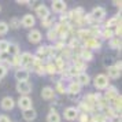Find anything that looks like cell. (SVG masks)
Returning a JSON list of instances; mask_svg holds the SVG:
<instances>
[{
	"label": "cell",
	"mask_w": 122,
	"mask_h": 122,
	"mask_svg": "<svg viewBox=\"0 0 122 122\" xmlns=\"http://www.w3.org/2000/svg\"><path fill=\"white\" fill-rule=\"evenodd\" d=\"M93 84L96 89H106L108 86V77L106 74H97L93 80Z\"/></svg>",
	"instance_id": "cell-1"
},
{
	"label": "cell",
	"mask_w": 122,
	"mask_h": 122,
	"mask_svg": "<svg viewBox=\"0 0 122 122\" xmlns=\"http://www.w3.org/2000/svg\"><path fill=\"white\" fill-rule=\"evenodd\" d=\"M34 58H36V56L32 55L30 52H23L22 55L19 56V65H21V66L25 69V67H28V66H30V65H33Z\"/></svg>",
	"instance_id": "cell-2"
},
{
	"label": "cell",
	"mask_w": 122,
	"mask_h": 122,
	"mask_svg": "<svg viewBox=\"0 0 122 122\" xmlns=\"http://www.w3.org/2000/svg\"><path fill=\"white\" fill-rule=\"evenodd\" d=\"M17 92H19L22 96H28V93L32 92V84L29 82V81L17 82Z\"/></svg>",
	"instance_id": "cell-3"
},
{
	"label": "cell",
	"mask_w": 122,
	"mask_h": 122,
	"mask_svg": "<svg viewBox=\"0 0 122 122\" xmlns=\"http://www.w3.org/2000/svg\"><path fill=\"white\" fill-rule=\"evenodd\" d=\"M91 17L93 18L96 22H99V21H103L106 18V10L103 7H95L93 10H92V14H91Z\"/></svg>",
	"instance_id": "cell-4"
},
{
	"label": "cell",
	"mask_w": 122,
	"mask_h": 122,
	"mask_svg": "<svg viewBox=\"0 0 122 122\" xmlns=\"http://www.w3.org/2000/svg\"><path fill=\"white\" fill-rule=\"evenodd\" d=\"M63 117H65V119H67V121H76L77 117H78V110L76 107H67V108H65Z\"/></svg>",
	"instance_id": "cell-5"
},
{
	"label": "cell",
	"mask_w": 122,
	"mask_h": 122,
	"mask_svg": "<svg viewBox=\"0 0 122 122\" xmlns=\"http://www.w3.org/2000/svg\"><path fill=\"white\" fill-rule=\"evenodd\" d=\"M29 76H30V71H29L28 69H18L15 74H14V77L17 80L18 82H21V81H28L29 80Z\"/></svg>",
	"instance_id": "cell-6"
},
{
	"label": "cell",
	"mask_w": 122,
	"mask_h": 122,
	"mask_svg": "<svg viewBox=\"0 0 122 122\" xmlns=\"http://www.w3.org/2000/svg\"><path fill=\"white\" fill-rule=\"evenodd\" d=\"M100 47H102L100 41L95 37H89L85 40V50H100Z\"/></svg>",
	"instance_id": "cell-7"
},
{
	"label": "cell",
	"mask_w": 122,
	"mask_h": 122,
	"mask_svg": "<svg viewBox=\"0 0 122 122\" xmlns=\"http://www.w3.org/2000/svg\"><path fill=\"white\" fill-rule=\"evenodd\" d=\"M66 7H67V6H66V3H65L63 0H54V1H52V4H51L52 11H54V12H58V14L65 12Z\"/></svg>",
	"instance_id": "cell-8"
},
{
	"label": "cell",
	"mask_w": 122,
	"mask_h": 122,
	"mask_svg": "<svg viewBox=\"0 0 122 122\" xmlns=\"http://www.w3.org/2000/svg\"><path fill=\"white\" fill-rule=\"evenodd\" d=\"M1 108L3 110H6V111H8V110H12L14 108V106H15V100L12 99L11 96H6V97H3L1 99Z\"/></svg>",
	"instance_id": "cell-9"
},
{
	"label": "cell",
	"mask_w": 122,
	"mask_h": 122,
	"mask_svg": "<svg viewBox=\"0 0 122 122\" xmlns=\"http://www.w3.org/2000/svg\"><path fill=\"white\" fill-rule=\"evenodd\" d=\"M41 39H43L41 32H40V30H37V29H33V30L28 34V40L32 43V44H37V43H40V41H41Z\"/></svg>",
	"instance_id": "cell-10"
},
{
	"label": "cell",
	"mask_w": 122,
	"mask_h": 122,
	"mask_svg": "<svg viewBox=\"0 0 122 122\" xmlns=\"http://www.w3.org/2000/svg\"><path fill=\"white\" fill-rule=\"evenodd\" d=\"M18 106L19 108L22 110H28V108H32V99L29 96H21L18 99Z\"/></svg>",
	"instance_id": "cell-11"
},
{
	"label": "cell",
	"mask_w": 122,
	"mask_h": 122,
	"mask_svg": "<svg viewBox=\"0 0 122 122\" xmlns=\"http://www.w3.org/2000/svg\"><path fill=\"white\" fill-rule=\"evenodd\" d=\"M36 14H37V17L41 18V19H44V18H47L48 15H51L50 8L45 6V4H40V6L36 7Z\"/></svg>",
	"instance_id": "cell-12"
},
{
	"label": "cell",
	"mask_w": 122,
	"mask_h": 122,
	"mask_svg": "<svg viewBox=\"0 0 122 122\" xmlns=\"http://www.w3.org/2000/svg\"><path fill=\"white\" fill-rule=\"evenodd\" d=\"M76 82L80 85V86H84V85H88L89 82H91V77H89L86 73L81 71L80 74H78L77 77H76Z\"/></svg>",
	"instance_id": "cell-13"
},
{
	"label": "cell",
	"mask_w": 122,
	"mask_h": 122,
	"mask_svg": "<svg viewBox=\"0 0 122 122\" xmlns=\"http://www.w3.org/2000/svg\"><path fill=\"white\" fill-rule=\"evenodd\" d=\"M21 23H22L23 28H33L34 23H36V18H34L32 14H26V15L22 18Z\"/></svg>",
	"instance_id": "cell-14"
},
{
	"label": "cell",
	"mask_w": 122,
	"mask_h": 122,
	"mask_svg": "<svg viewBox=\"0 0 122 122\" xmlns=\"http://www.w3.org/2000/svg\"><path fill=\"white\" fill-rule=\"evenodd\" d=\"M22 117H23L25 121L30 122V121H34V119L37 118V112H36V110L32 107V108H28V110H23Z\"/></svg>",
	"instance_id": "cell-15"
},
{
	"label": "cell",
	"mask_w": 122,
	"mask_h": 122,
	"mask_svg": "<svg viewBox=\"0 0 122 122\" xmlns=\"http://www.w3.org/2000/svg\"><path fill=\"white\" fill-rule=\"evenodd\" d=\"M106 89H107V91H106V100H107V102H112L115 97L119 96L118 92H117L115 86H107Z\"/></svg>",
	"instance_id": "cell-16"
},
{
	"label": "cell",
	"mask_w": 122,
	"mask_h": 122,
	"mask_svg": "<svg viewBox=\"0 0 122 122\" xmlns=\"http://www.w3.org/2000/svg\"><path fill=\"white\" fill-rule=\"evenodd\" d=\"M54 96H55V89L51 88V86H45V88H43V91H41V97L45 100H51L54 99Z\"/></svg>",
	"instance_id": "cell-17"
},
{
	"label": "cell",
	"mask_w": 122,
	"mask_h": 122,
	"mask_svg": "<svg viewBox=\"0 0 122 122\" xmlns=\"http://www.w3.org/2000/svg\"><path fill=\"white\" fill-rule=\"evenodd\" d=\"M107 77L112 78V80L119 78V77H121V70H119V69H117L115 66L108 67V69H107Z\"/></svg>",
	"instance_id": "cell-18"
},
{
	"label": "cell",
	"mask_w": 122,
	"mask_h": 122,
	"mask_svg": "<svg viewBox=\"0 0 122 122\" xmlns=\"http://www.w3.org/2000/svg\"><path fill=\"white\" fill-rule=\"evenodd\" d=\"M66 92H67V93H73V95H78L80 92H81V86H80L76 81H71V82L69 84Z\"/></svg>",
	"instance_id": "cell-19"
},
{
	"label": "cell",
	"mask_w": 122,
	"mask_h": 122,
	"mask_svg": "<svg viewBox=\"0 0 122 122\" xmlns=\"http://www.w3.org/2000/svg\"><path fill=\"white\" fill-rule=\"evenodd\" d=\"M48 55H50V45H41L39 50H37V56H39V59L47 58Z\"/></svg>",
	"instance_id": "cell-20"
},
{
	"label": "cell",
	"mask_w": 122,
	"mask_h": 122,
	"mask_svg": "<svg viewBox=\"0 0 122 122\" xmlns=\"http://www.w3.org/2000/svg\"><path fill=\"white\" fill-rule=\"evenodd\" d=\"M47 122H61V115H59V112H56V111H50L48 112V115H47Z\"/></svg>",
	"instance_id": "cell-21"
},
{
	"label": "cell",
	"mask_w": 122,
	"mask_h": 122,
	"mask_svg": "<svg viewBox=\"0 0 122 122\" xmlns=\"http://www.w3.org/2000/svg\"><path fill=\"white\" fill-rule=\"evenodd\" d=\"M7 52L11 56H18V54H19V47L17 44H10L8 48H7Z\"/></svg>",
	"instance_id": "cell-22"
},
{
	"label": "cell",
	"mask_w": 122,
	"mask_h": 122,
	"mask_svg": "<svg viewBox=\"0 0 122 122\" xmlns=\"http://www.w3.org/2000/svg\"><path fill=\"white\" fill-rule=\"evenodd\" d=\"M80 58H81L82 61H92L93 55H92V52L89 50H85V48H84V50L81 51V54H80Z\"/></svg>",
	"instance_id": "cell-23"
},
{
	"label": "cell",
	"mask_w": 122,
	"mask_h": 122,
	"mask_svg": "<svg viewBox=\"0 0 122 122\" xmlns=\"http://www.w3.org/2000/svg\"><path fill=\"white\" fill-rule=\"evenodd\" d=\"M54 22H55V18L52 17V15H48L47 18L41 19V23H43L44 28H50L51 25H54Z\"/></svg>",
	"instance_id": "cell-24"
},
{
	"label": "cell",
	"mask_w": 122,
	"mask_h": 122,
	"mask_svg": "<svg viewBox=\"0 0 122 122\" xmlns=\"http://www.w3.org/2000/svg\"><path fill=\"white\" fill-rule=\"evenodd\" d=\"M110 48H112V50L121 48V39L119 37H112L110 40Z\"/></svg>",
	"instance_id": "cell-25"
},
{
	"label": "cell",
	"mask_w": 122,
	"mask_h": 122,
	"mask_svg": "<svg viewBox=\"0 0 122 122\" xmlns=\"http://www.w3.org/2000/svg\"><path fill=\"white\" fill-rule=\"evenodd\" d=\"M44 70H45V73H48V74H55L58 70H56V66L54 65V63H48V65H45L44 66Z\"/></svg>",
	"instance_id": "cell-26"
},
{
	"label": "cell",
	"mask_w": 122,
	"mask_h": 122,
	"mask_svg": "<svg viewBox=\"0 0 122 122\" xmlns=\"http://www.w3.org/2000/svg\"><path fill=\"white\" fill-rule=\"evenodd\" d=\"M102 37H103V39H106V40H111L112 37H114V32H112L111 29L106 28L102 32Z\"/></svg>",
	"instance_id": "cell-27"
},
{
	"label": "cell",
	"mask_w": 122,
	"mask_h": 122,
	"mask_svg": "<svg viewBox=\"0 0 122 122\" xmlns=\"http://www.w3.org/2000/svg\"><path fill=\"white\" fill-rule=\"evenodd\" d=\"M103 66H104L106 69L114 66V59H112L111 56H106V58H103Z\"/></svg>",
	"instance_id": "cell-28"
},
{
	"label": "cell",
	"mask_w": 122,
	"mask_h": 122,
	"mask_svg": "<svg viewBox=\"0 0 122 122\" xmlns=\"http://www.w3.org/2000/svg\"><path fill=\"white\" fill-rule=\"evenodd\" d=\"M47 36H48V39L51 41H55V40H58V36L59 34H58V32H56L55 29H51V30H48V34Z\"/></svg>",
	"instance_id": "cell-29"
},
{
	"label": "cell",
	"mask_w": 122,
	"mask_h": 122,
	"mask_svg": "<svg viewBox=\"0 0 122 122\" xmlns=\"http://www.w3.org/2000/svg\"><path fill=\"white\" fill-rule=\"evenodd\" d=\"M8 45H10V43L7 40H0V52H7Z\"/></svg>",
	"instance_id": "cell-30"
},
{
	"label": "cell",
	"mask_w": 122,
	"mask_h": 122,
	"mask_svg": "<svg viewBox=\"0 0 122 122\" xmlns=\"http://www.w3.org/2000/svg\"><path fill=\"white\" fill-rule=\"evenodd\" d=\"M8 32V23L6 22H0V36H3V34H6Z\"/></svg>",
	"instance_id": "cell-31"
},
{
	"label": "cell",
	"mask_w": 122,
	"mask_h": 122,
	"mask_svg": "<svg viewBox=\"0 0 122 122\" xmlns=\"http://www.w3.org/2000/svg\"><path fill=\"white\" fill-rule=\"evenodd\" d=\"M19 25H21V19H18V18H12L11 21H10V25H8V28L11 26L12 29H17Z\"/></svg>",
	"instance_id": "cell-32"
},
{
	"label": "cell",
	"mask_w": 122,
	"mask_h": 122,
	"mask_svg": "<svg viewBox=\"0 0 122 122\" xmlns=\"http://www.w3.org/2000/svg\"><path fill=\"white\" fill-rule=\"evenodd\" d=\"M80 73H81V71H80L78 69H76L74 66H71L70 69H69V74H70V77H77Z\"/></svg>",
	"instance_id": "cell-33"
},
{
	"label": "cell",
	"mask_w": 122,
	"mask_h": 122,
	"mask_svg": "<svg viewBox=\"0 0 122 122\" xmlns=\"http://www.w3.org/2000/svg\"><path fill=\"white\" fill-rule=\"evenodd\" d=\"M6 76H7V66L6 65H0V80H3Z\"/></svg>",
	"instance_id": "cell-34"
},
{
	"label": "cell",
	"mask_w": 122,
	"mask_h": 122,
	"mask_svg": "<svg viewBox=\"0 0 122 122\" xmlns=\"http://www.w3.org/2000/svg\"><path fill=\"white\" fill-rule=\"evenodd\" d=\"M93 122H107L106 121V117L104 115H96L93 117V119H92Z\"/></svg>",
	"instance_id": "cell-35"
},
{
	"label": "cell",
	"mask_w": 122,
	"mask_h": 122,
	"mask_svg": "<svg viewBox=\"0 0 122 122\" xmlns=\"http://www.w3.org/2000/svg\"><path fill=\"white\" fill-rule=\"evenodd\" d=\"M56 89H58L61 93H65V92H66V88H63V86H62V82H58V85H56Z\"/></svg>",
	"instance_id": "cell-36"
},
{
	"label": "cell",
	"mask_w": 122,
	"mask_h": 122,
	"mask_svg": "<svg viewBox=\"0 0 122 122\" xmlns=\"http://www.w3.org/2000/svg\"><path fill=\"white\" fill-rule=\"evenodd\" d=\"M114 36H121V23L115 26V34Z\"/></svg>",
	"instance_id": "cell-37"
},
{
	"label": "cell",
	"mask_w": 122,
	"mask_h": 122,
	"mask_svg": "<svg viewBox=\"0 0 122 122\" xmlns=\"http://www.w3.org/2000/svg\"><path fill=\"white\" fill-rule=\"evenodd\" d=\"M0 122H10V118L7 115H0Z\"/></svg>",
	"instance_id": "cell-38"
},
{
	"label": "cell",
	"mask_w": 122,
	"mask_h": 122,
	"mask_svg": "<svg viewBox=\"0 0 122 122\" xmlns=\"http://www.w3.org/2000/svg\"><path fill=\"white\" fill-rule=\"evenodd\" d=\"M81 122H88V117H86V114H82V115H81Z\"/></svg>",
	"instance_id": "cell-39"
},
{
	"label": "cell",
	"mask_w": 122,
	"mask_h": 122,
	"mask_svg": "<svg viewBox=\"0 0 122 122\" xmlns=\"http://www.w3.org/2000/svg\"><path fill=\"white\" fill-rule=\"evenodd\" d=\"M17 3H18V4H22V6H23V4H28V3H30V1H28V0H18Z\"/></svg>",
	"instance_id": "cell-40"
},
{
	"label": "cell",
	"mask_w": 122,
	"mask_h": 122,
	"mask_svg": "<svg viewBox=\"0 0 122 122\" xmlns=\"http://www.w3.org/2000/svg\"><path fill=\"white\" fill-rule=\"evenodd\" d=\"M0 62H1V58H0Z\"/></svg>",
	"instance_id": "cell-41"
}]
</instances>
